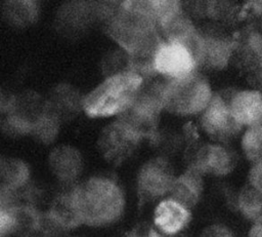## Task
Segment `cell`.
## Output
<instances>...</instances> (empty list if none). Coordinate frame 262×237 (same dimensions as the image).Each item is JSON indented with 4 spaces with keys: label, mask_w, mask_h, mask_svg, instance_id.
Wrapping results in <instances>:
<instances>
[{
    "label": "cell",
    "mask_w": 262,
    "mask_h": 237,
    "mask_svg": "<svg viewBox=\"0 0 262 237\" xmlns=\"http://www.w3.org/2000/svg\"><path fill=\"white\" fill-rule=\"evenodd\" d=\"M83 224L105 226L123 213L125 199L121 188L112 180L91 177L72 189Z\"/></svg>",
    "instance_id": "6da1fadb"
},
{
    "label": "cell",
    "mask_w": 262,
    "mask_h": 237,
    "mask_svg": "<svg viewBox=\"0 0 262 237\" xmlns=\"http://www.w3.org/2000/svg\"><path fill=\"white\" fill-rule=\"evenodd\" d=\"M47 220L49 225L57 231L72 230L83 224L72 190L59 194L53 199Z\"/></svg>",
    "instance_id": "8fae6325"
},
{
    "label": "cell",
    "mask_w": 262,
    "mask_h": 237,
    "mask_svg": "<svg viewBox=\"0 0 262 237\" xmlns=\"http://www.w3.org/2000/svg\"><path fill=\"white\" fill-rule=\"evenodd\" d=\"M170 237H185V236H183V235L179 234V235H176V236H170Z\"/></svg>",
    "instance_id": "484cf974"
},
{
    "label": "cell",
    "mask_w": 262,
    "mask_h": 237,
    "mask_svg": "<svg viewBox=\"0 0 262 237\" xmlns=\"http://www.w3.org/2000/svg\"><path fill=\"white\" fill-rule=\"evenodd\" d=\"M237 206L243 215L253 223L262 221V193L253 186H246L241 191Z\"/></svg>",
    "instance_id": "ac0fdd59"
},
{
    "label": "cell",
    "mask_w": 262,
    "mask_h": 237,
    "mask_svg": "<svg viewBox=\"0 0 262 237\" xmlns=\"http://www.w3.org/2000/svg\"><path fill=\"white\" fill-rule=\"evenodd\" d=\"M245 155L252 162L262 161V123L248 128L242 140Z\"/></svg>",
    "instance_id": "d6986e66"
},
{
    "label": "cell",
    "mask_w": 262,
    "mask_h": 237,
    "mask_svg": "<svg viewBox=\"0 0 262 237\" xmlns=\"http://www.w3.org/2000/svg\"><path fill=\"white\" fill-rule=\"evenodd\" d=\"M171 164L163 158L148 160L137 176L138 194L142 200L150 201L169 194L175 181Z\"/></svg>",
    "instance_id": "5b68a950"
},
{
    "label": "cell",
    "mask_w": 262,
    "mask_h": 237,
    "mask_svg": "<svg viewBox=\"0 0 262 237\" xmlns=\"http://www.w3.org/2000/svg\"><path fill=\"white\" fill-rule=\"evenodd\" d=\"M140 136L121 120L104 129L99 147L104 157L115 163L125 160L135 149Z\"/></svg>",
    "instance_id": "52a82bcc"
},
{
    "label": "cell",
    "mask_w": 262,
    "mask_h": 237,
    "mask_svg": "<svg viewBox=\"0 0 262 237\" xmlns=\"http://www.w3.org/2000/svg\"><path fill=\"white\" fill-rule=\"evenodd\" d=\"M234 48L241 63L250 72L262 61V35L256 30H247L233 41Z\"/></svg>",
    "instance_id": "2e32d148"
},
{
    "label": "cell",
    "mask_w": 262,
    "mask_h": 237,
    "mask_svg": "<svg viewBox=\"0 0 262 237\" xmlns=\"http://www.w3.org/2000/svg\"><path fill=\"white\" fill-rule=\"evenodd\" d=\"M230 110L234 119L249 127L262 123V93L258 90H243L230 96Z\"/></svg>",
    "instance_id": "30bf717a"
},
{
    "label": "cell",
    "mask_w": 262,
    "mask_h": 237,
    "mask_svg": "<svg viewBox=\"0 0 262 237\" xmlns=\"http://www.w3.org/2000/svg\"><path fill=\"white\" fill-rule=\"evenodd\" d=\"M229 100L220 94L213 95L202 117L205 131L218 141L233 137L242 128L231 113Z\"/></svg>",
    "instance_id": "8992f818"
},
{
    "label": "cell",
    "mask_w": 262,
    "mask_h": 237,
    "mask_svg": "<svg viewBox=\"0 0 262 237\" xmlns=\"http://www.w3.org/2000/svg\"><path fill=\"white\" fill-rule=\"evenodd\" d=\"M1 188L10 191H18L25 187L29 180V168L21 160L2 159L1 168Z\"/></svg>",
    "instance_id": "e0dca14e"
},
{
    "label": "cell",
    "mask_w": 262,
    "mask_h": 237,
    "mask_svg": "<svg viewBox=\"0 0 262 237\" xmlns=\"http://www.w3.org/2000/svg\"><path fill=\"white\" fill-rule=\"evenodd\" d=\"M250 185L262 193V161L255 163L249 173Z\"/></svg>",
    "instance_id": "603a6c76"
},
{
    "label": "cell",
    "mask_w": 262,
    "mask_h": 237,
    "mask_svg": "<svg viewBox=\"0 0 262 237\" xmlns=\"http://www.w3.org/2000/svg\"><path fill=\"white\" fill-rule=\"evenodd\" d=\"M142 77L125 71L106 78L84 100V111L90 117H108L127 111L136 101Z\"/></svg>",
    "instance_id": "7a4b0ae2"
},
{
    "label": "cell",
    "mask_w": 262,
    "mask_h": 237,
    "mask_svg": "<svg viewBox=\"0 0 262 237\" xmlns=\"http://www.w3.org/2000/svg\"><path fill=\"white\" fill-rule=\"evenodd\" d=\"M249 237H262V221L254 223L249 232Z\"/></svg>",
    "instance_id": "d4e9b609"
},
{
    "label": "cell",
    "mask_w": 262,
    "mask_h": 237,
    "mask_svg": "<svg viewBox=\"0 0 262 237\" xmlns=\"http://www.w3.org/2000/svg\"><path fill=\"white\" fill-rule=\"evenodd\" d=\"M40 237H42V236H40Z\"/></svg>",
    "instance_id": "4316f807"
},
{
    "label": "cell",
    "mask_w": 262,
    "mask_h": 237,
    "mask_svg": "<svg viewBox=\"0 0 262 237\" xmlns=\"http://www.w3.org/2000/svg\"><path fill=\"white\" fill-rule=\"evenodd\" d=\"M190 219L189 209L170 197L159 202L154 212L155 228L168 237L181 234Z\"/></svg>",
    "instance_id": "9c48e42d"
},
{
    "label": "cell",
    "mask_w": 262,
    "mask_h": 237,
    "mask_svg": "<svg viewBox=\"0 0 262 237\" xmlns=\"http://www.w3.org/2000/svg\"><path fill=\"white\" fill-rule=\"evenodd\" d=\"M198 62L188 47L173 41L162 42L152 61L156 72L171 80L185 78L194 73Z\"/></svg>",
    "instance_id": "277c9868"
},
{
    "label": "cell",
    "mask_w": 262,
    "mask_h": 237,
    "mask_svg": "<svg viewBox=\"0 0 262 237\" xmlns=\"http://www.w3.org/2000/svg\"><path fill=\"white\" fill-rule=\"evenodd\" d=\"M250 78L254 86L262 89V61L252 71H250Z\"/></svg>",
    "instance_id": "cb8c5ba5"
},
{
    "label": "cell",
    "mask_w": 262,
    "mask_h": 237,
    "mask_svg": "<svg viewBox=\"0 0 262 237\" xmlns=\"http://www.w3.org/2000/svg\"><path fill=\"white\" fill-rule=\"evenodd\" d=\"M127 237H168L160 233L156 228L148 226H137L131 230Z\"/></svg>",
    "instance_id": "7402d4cb"
},
{
    "label": "cell",
    "mask_w": 262,
    "mask_h": 237,
    "mask_svg": "<svg viewBox=\"0 0 262 237\" xmlns=\"http://www.w3.org/2000/svg\"><path fill=\"white\" fill-rule=\"evenodd\" d=\"M13 234V218L9 208H0V236L9 237Z\"/></svg>",
    "instance_id": "ffe728a7"
},
{
    "label": "cell",
    "mask_w": 262,
    "mask_h": 237,
    "mask_svg": "<svg viewBox=\"0 0 262 237\" xmlns=\"http://www.w3.org/2000/svg\"><path fill=\"white\" fill-rule=\"evenodd\" d=\"M199 237H233L231 231L223 225H211L206 227Z\"/></svg>",
    "instance_id": "44dd1931"
},
{
    "label": "cell",
    "mask_w": 262,
    "mask_h": 237,
    "mask_svg": "<svg viewBox=\"0 0 262 237\" xmlns=\"http://www.w3.org/2000/svg\"><path fill=\"white\" fill-rule=\"evenodd\" d=\"M213 95L206 79L195 73L171 80L163 87V108L180 115L205 111Z\"/></svg>",
    "instance_id": "3957f363"
},
{
    "label": "cell",
    "mask_w": 262,
    "mask_h": 237,
    "mask_svg": "<svg viewBox=\"0 0 262 237\" xmlns=\"http://www.w3.org/2000/svg\"><path fill=\"white\" fill-rule=\"evenodd\" d=\"M233 51V41L222 37H202L198 63L214 69L223 68Z\"/></svg>",
    "instance_id": "4fadbf2b"
},
{
    "label": "cell",
    "mask_w": 262,
    "mask_h": 237,
    "mask_svg": "<svg viewBox=\"0 0 262 237\" xmlns=\"http://www.w3.org/2000/svg\"><path fill=\"white\" fill-rule=\"evenodd\" d=\"M234 154L219 145H206L198 150L189 167L201 173L225 175L235 166Z\"/></svg>",
    "instance_id": "ba28073f"
},
{
    "label": "cell",
    "mask_w": 262,
    "mask_h": 237,
    "mask_svg": "<svg viewBox=\"0 0 262 237\" xmlns=\"http://www.w3.org/2000/svg\"><path fill=\"white\" fill-rule=\"evenodd\" d=\"M202 191V173L195 169L187 168L186 171L175 179L169 194L170 198L189 209L198 203Z\"/></svg>",
    "instance_id": "7c38bea8"
},
{
    "label": "cell",
    "mask_w": 262,
    "mask_h": 237,
    "mask_svg": "<svg viewBox=\"0 0 262 237\" xmlns=\"http://www.w3.org/2000/svg\"><path fill=\"white\" fill-rule=\"evenodd\" d=\"M49 163L54 175L62 182L74 181L82 168V160L79 153L69 147L54 150L50 156Z\"/></svg>",
    "instance_id": "9a60e30c"
},
{
    "label": "cell",
    "mask_w": 262,
    "mask_h": 237,
    "mask_svg": "<svg viewBox=\"0 0 262 237\" xmlns=\"http://www.w3.org/2000/svg\"><path fill=\"white\" fill-rule=\"evenodd\" d=\"M9 208L13 218V234L19 237H39L43 221L38 210L30 204L18 203Z\"/></svg>",
    "instance_id": "5bb4252c"
}]
</instances>
